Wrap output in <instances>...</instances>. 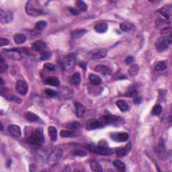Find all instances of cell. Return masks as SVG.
Returning <instances> with one entry per match:
<instances>
[{
    "mask_svg": "<svg viewBox=\"0 0 172 172\" xmlns=\"http://www.w3.org/2000/svg\"><path fill=\"white\" fill-rule=\"evenodd\" d=\"M94 70L104 75H110L112 74L111 69L105 65H97L94 68Z\"/></svg>",
    "mask_w": 172,
    "mask_h": 172,
    "instance_id": "obj_13",
    "label": "cell"
},
{
    "mask_svg": "<svg viewBox=\"0 0 172 172\" xmlns=\"http://www.w3.org/2000/svg\"><path fill=\"white\" fill-rule=\"evenodd\" d=\"M16 89L19 94L22 96H24L27 94L28 90V86L26 82L24 80L20 79L17 81L16 84Z\"/></svg>",
    "mask_w": 172,
    "mask_h": 172,
    "instance_id": "obj_8",
    "label": "cell"
},
{
    "mask_svg": "<svg viewBox=\"0 0 172 172\" xmlns=\"http://www.w3.org/2000/svg\"><path fill=\"white\" fill-rule=\"evenodd\" d=\"M104 124L101 121H100L98 120H91L88 122L87 124V128L89 130H95L97 129V128H100L104 127Z\"/></svg>",
    "mask_w": 172,
    "mask_h": 172,
    "instance_id": "obj_12",
    "label": "cell"
},
{
    "mask_svg": "<svg viewBox=\"0 0 172 172\" xmlns=\"http://www.w3.org/2000/svg\"><path fill=\"white\" fill-rule=\"evenodd\" d=\"M138 70H139V67L137 64H134L128 69V73L131 76H136L138 73Z\"/></svg>",
    "mask_w": 172,
    "mask_h": 172,
    "instance_id": "obj_34",
    "label": "cell"
},
{
    "mask_svg": "<svg viewBox=\"0 0 172 172\" xmlns=\"http://www.w3.org/2000/svg\"><path fill=\"white\" fill-rule=\"evenodd\" d=\"M77 6L79 7V9L82 12H86L88 10V6L85 3L84 1H81V0H79L77 1Z\"/></svg>",
    "mask_w": 172,
    "mask_h": 172,
    "instance_id": "obj_39",
    "label": "cell"
},
{
    "mask_svg": "<svg viewBox=\"0 0 172 172\" xmlns=\"http://www.w3.org/2000/svg\"><path fill=\"white\" fill-rule=\"evenodd\" d=\"M13 18H14V16L12 12L7 10H0V20L2 24H8L12 21Z\"/></svg>",
    "mask_w": 172,
    "mask_h": 172,
    "instance_id": "obj_7",
    "label": "cell"
},
{
    "mask_svg": "<svg viewBox=\"0 0 172 172\" xmlns=\"http://www.w3.org/2000/svg\"><path fill=\"white\" fill-rule=\"evenodd\" d=\"M81 128V124L78 122H74L72 123H69L68 125L67 126V128L69 129L70 130H78L79 128Z\"/></svg>",
    "mask_w": 172,
    "mask_h": 172,
    "instance_id": "obj_36",
    "label": "cell"
},
{
    "mask_svg": "<svg viewBox=\"0 0 172 172\" xmlns=\"http://www.w3.org/2000/svg\"><path fill=\"white\" fill-rule=\"evenodd\" d=\"M162 106L160 104H156L155 106L153 107V108L152 110V114L154 116H159V115L161 114V112H162Z\"/></svg>",
    "mask_w": 172,
    "mask_h": 172,
    "instance_id": "obj_35",
    "label": "cell"
},
{
    "mask_svg": "<svg viewBox=\"0 0 172 172\" xmlns=\"http://www.w3.org/2000/svg\"><path fill=\"white\" fill-rule=\"evenodd\" d=\"M51 52H48V51H45V52H43L42 54H41L40 56V60L41 61H45V60H48L51 57Z\"/></svg>",
    "mask_w": 172,
    "mask_h": 172,
    "instance_id": "obj_42",
    "label": "cell"
},
{
    "mask_svg": "<svg viewBox=\"0 0 172 172\" xmlns=\"http://www.w3.org/2000/svg\"><path fill=\"white\" fill-rule=\"evenodd\" d=\"M45 83L49 85V86L58 87L60 85V81L56 77H49V78H47L45 79Z\"/></svg>",
    "mask_w": 172,
    "mask_h": 172,
    "instance_id": "obj_20",
    "label": "cell"
},
{
    "mask_svg": "<svg viewBox=\"0 0 172 172\" xmlns=\"http://www.w3.org/2000/svg\"><path fill=\"white\" fill-rule=\"evenodd\" d=\"M61 137L63 138H69V137H73L75 136V132L72 130H62L61 131Z\"/></svg>",
    "mask_w": 172,
    "mask_h": 172,
    "instance_id": "obj_33",
    "label": "cell"
},
{
    "mask_svg": "<svg viewBox=\"0 0 172 172\" xmlns=\"http://www.w3.org/2000/svg\"><path fill=\"white\" fill-rule=\"evenodd\" d=\"M107 54V51L104 48H100V49H97L91 53V57L94 59H99L104 58L106 56Z\"/></svg>",
    "mask_w": 172,
    "mask_h": 172,
    "instance_id": "obj_15",
    "label": "cell"
},
{
    "mask_svg": "<svg viewBox=\"0 0 172 172\" xmlns=\"http://www.w3.org/2000/svg\"><path fill=\"white\" fill-rule=\"evenodd\" d=\"M2 53L8 58L14 60H20L22 58L21 51L18 48H13L10 49H4L2 51Z\"/></svg>",
    "mask_w": 172,
    "mask_h": 172,
    "instance_id": "obj_6",
    "label": "cell"
},
{
    "mask_svg": "<svg viewBox=\"0 0 172 172\" xmlns=\"http://www.w3.org/2000/svg\"><path fill=\"white\" fill-rule=\"evenodd\" d=\"M158 12L161 14L162 16L165 18L166 19H169V14L168 10H167L165 7H163V8H161L158 10Z\"/></svg>",
    "mask_w": 172,
    "mask_h": 172,
    "instance_id": "obj_43",
    "label": "cell"
},
{
    "mask_svg": "<svg viewBox=\"0 0 172 172\" xmlns=\"http://www.w3.org/2000/svg\"><path fill=\"white\" fill-rule=\"evenodd\" d=\"M166 69H167L166 64L164 62H162V61H160V62H158L156 64L155 67V70L158 71H164V70H165Z\"/></svg>",
    "mask_w": 172,
    "mask_h": 172,
    "instance_id": "obj_37",
    "label": "cell"
},
{
    "mask_svg": "<svg viewBox=\"0 0 172 172\" xmlns=\"http://www.w3.org/2000/svg\"><path fill=\"white\" fill-rule=\"evenodd\" d=\"M48 132L51 141H56L57 139V130L55 127L51 126L48 128Z\"/></svg>",
    "mask_w": 172,
    "mask_h": 172,
    "instance_id": "obj_23",
    "label": "cell"
},
{
    "mask_svg": "<svg viewBox=\"0 0 172 172\" xmlns=\"http://www.w3.org/2000/svg\"><path fill=\"white\" fill-rule=\"evenodd\" d=\"M11 163H12V161H11V160H9L8 161H7V167H10V164H11Z\"/></svg>",
    "mask_w": 172,
    "mask_h": 172,
    "instance_id": "obj_50",
    "label": "cell"
},
{
    "mask_svg": "<svg viewBox=\"0 0 172 172\" xmlns=\"http://www.w3.org/2000/svg\"><path fill=\"white\" fill-rule=\"evenodd\" d=\"M87 30L86 29H78L71 32V36L73 38H79L83 37L84 34L87 33Z\"/></svg>",
    "mask_w": 172,
    "mask_h": 172,
    "instance_id": "obj_27",
    "label": "cell"
},
{
    "mask_svg": "<svg viewBox=\"0 0 172 172\" xmlns=\"http://www.w3.org/2000/svg\"><path fill=\"white\" fill-rule=\"evenodd\" d=\"M63 155V149L59 147H56L51 151L47 157V161L48 165L51 166L55 165L59 160L61 158Z\"/></svg>",
    "mask_w": 172,
    "mask_h": 172,
    "instance_id": "obj_4",
    "label": "cell"
},
{
    "mask_svg": "<svg viewBox=\"0 0 172 172\" xmlns=\"http://www.w3.org/2000/svg\"><path fill=\"white\" fill-rule=\"evenodd\" d=\"M120 118L115 115H104V116L100 118V121L104 124H112L119 122Z\"/></svg>",
    "mask_w": 172,
    "mask_h": 172,
    "instance_id": "obj_9",
    "label": "cell"
},
{
    "mask_svg": "<svg viewBox=\"0 0 172 172\" xmlns=\"http://www.w3.org/2000/svg\"><path fill=\"white\" fill-rule=\"evenodd\" d=\"M113 165H114V168L119 171H124L126 169L125 163L119 160H115L114 162H113Z\"/></svg>",
    "mask_w": 172,
    "mask_h": 172,
    "instance_id": "obj_29",
    "label": "cell"
},
{
    "mask_svg": "<svg viewBox=\"0 0 172 172\" xmlns=\"http://www.w3.org/2000/svg\"><path fill=\"white\" fill-rule=\"evenodd\" d=\"M75 114L76 116L79 118H81L84 116L86 113V108L83 104H81L79 102H76L75 103Z\"/></svg>",
    "mask_w": 172,
    "mask_h": 172,
    "instance_id": "obj_17",
    "label": "cell"
},
{
    "mask_svg": "<svg viewBox=\"0 0 172 172\" xmlns=\"http://www.w3.org/2000/svg\"><path fill=\"white\" fill-rule=\"evenodd\" d=\"M47 25V22L43 21V20H40V21H38L36 23L35 26L38 30H42L46 28Z\"/></svg>",
    "mask_w": 172,
    "mask_h": 172,
    "instance_id": "obj_40",
    "label": "cell"
},
{
    "mask_svg": "<svg viewBox=\"0 0 172 172\" xmlns=\"http://www.w3.org/2000/svg\"><path fill=\"white\" fill-rule=\"evenodd\" d=\"M116 106L120 109V111L126 112L128 110V106L127 102L122 100H119L116 102Z\"/></svg>",
    "mask_w": 172,
    "mask_h": 172,
    "instance_id": "obj_28",
    "label": "cell"
},
{
    "mask_svg": "<svg viewBox=\"0 0 172 172\" xmlns=\"http://www.w3.org/2000/svg\"><path fill=\"white\" fill-rule=\"evenodd\" d=\"M77 55L75 53H71L67 55L62 62V67L64 71L67 72H72L75 67L76 63Z\"/></svg>",
    "mask_w": 172,
    "mask_h": 172,
    "instance_id": "obj_3",
    "label": "cell"
},
{
    "mask_svg": "<svg viewBox=\"0 0 172 172\" xmlns=\"http://www.w3.org/2000/svg\"><path fill=\"white\" fill-rule=\"evenodd\" d=\"M14 42L18 45H20L24 43L26 40V37L23 34H17L14 36Z\"/></svg>",
    "mask_w": 172,
    "mask_h": 172,
    "instance_id": "obj_30",
    "label": "cell"
},
{
    "mask_svg": "<svg viewBox=\"0 0 172 172\" xmlns=\"http://www.w3.org/2000/svg\"><path fill=\"white\" fill-rule=\"evenodd\" d=\"M169 45L168 40L163 37L159 38L155 43L156 48L159 52H163V51L168 49Z\"/></svg>",
    "mask_w": 172,
    "mask_h": 172,
    "instance_id": "obj_10",
    "label": "cell"
},
{
    "mask_svg": "<svg viewBox=\"0 0 172 172\" xmlns=\"http://www.w3.org/2000/svg\"><path fill=\"white\" fill-rule=\"evenodd\" d=\"M137 90L134 86H130V88H128L127 91L126 92L125 96L127 97H135L137 96Z\"/></svg>",
    "mask_w": 172,
    "mask_h": 172,
    "instance_id": "obj_31",
    "label": "cell"
},
{
    "mask_svg": "<svg viewBox=\"0 0 172 172\" xmlns=\"http://www.w3.org/2000/svg\"><path fill=\"white\" fill-rule=\"evenodd\" d=\"M26 12L31 16H38L42 14V10L40 1L37 0H30L26 6Z\"/></svg>",
    "mask_w": 172,
    "mask_h": 172,
    "instance_id": "obj_2",
    "label": "cell"
},
{
    "mask_svg": "<svg viewBox=\"0 0 172 172\" xmlns=\"http://www.w3.org/2000/svg\"><path fill=\"white\" fill-rule=\"evenodd\" d=\"M132 148V144L131 143H128V144L125 146L124 147L116 151V155L119 157H125L127 154L130 152V150H131Z\"/></svg>",
    "mask_w": 172,
    "mask_h": 172,
    "instance_id": "obj_14",
    "label": "cell"
},
{
    "mask_svg": "<svg viewBox=\"0 0 172 172\" xmlns=\"http://www.w3.org/2000/svg\"><path fill=\"white\" fill-rule=\"evenodd\" d=\"M141 101H142V99H141V97L138 96H135L134 99V103L136 104H139L141 103Z\"/></svg>",
    "mask_w": 172,
    "mask_h": 172,
    "instance_id": "obj_48",
    "label": "cell"
},
{
    "mask_svg": "<svg viewBox=\"0 0 172 172\" xmlns=\"http://www.w3.org/2000/svg\"><path fill=\"white\" fill-rule=\"evenodd\" d=\"M161 34L162 36V37L168 40L169 44H171L172 40V29L170 26L164 28L163 29L161 30Z\"/></svg>",
    "mask_w": 172,
    "mask_h": 172,
    "instance_id": "obj_16",
    "label": "cell"
},
{
    "mask_svg": "<svg viewBox=\"0 0 172 172\" xmlns=\"http://www.w3.org/2000/svg\"><path fill=\"white\" fill-rule=\"evenodd\" d=\"M9 44V40L6 39V38H0V46L3 47V46H6Z\"/></svg>",
    "mask_w": 172,
    "mask_h": 172,
    "instance_id": "obj_46",
    "label": "cell"
},
{
    "mask_svg": "<svg viewBox=\"0 0 172 172\" xmlns=\"http://www.w3.org/2000/svg\"><path fill=\"white\" fill-rule=\"evenodd\" d=\"M28 142L34 146H39L43 144L45 142V136L42 128H38L33 130L28 138Z\"/></svg>",
    "mask_w": 172,
    "mask_h": 172,
    "instance_id": "obj_1",
    "label": "cell"
},
{
    "mask_svg": "<svg viewBox=\"0 0 172 172\" xmlns=\"http://www.w3.org/2000/svg\"><path fill=\"white\" fill-rule=\"evenodd\" d=\"M69 12L71 13V14H72L73 15H75V16H78V15H79V14L78 10L75 8H74V7H69Z\"/></svg>",
    "mask_w": 172,
    "mask_h": 172,
    "instance_id": "obj_47",
    "label": "cell"
},
{
    "mask_svg": "<svg viewBox=\"0 0 172 172\" xmlns=\"http://www.w3.org/2000/svg\"><path fill=\"white\" fill-rule=\"evenodd\" d=\"M3 83H4L3 79H2V78H1V85H3Z\"/></svg>",
    "mask_w": 172,
    "mask_h": 172,
    "instance_id": "obj_51",
    "label": "cell"
},
{
    "mask_svg": "<svg viewBox=\"0 0 172 172\" xmlns=\"http://www.w3.org/2000/svg\"><path fill=\"white\" fill-rule=\"evenodd\" d=\"M89 165H90V168L93 171L101 172L103 171L102 166L100 165L98 162H97V161H91V162H90V163H89Z\"/></svg>",
    "mask_w": 172,
    "mask_h": 172,
    "instance_id": "obj_26",
    "label": "cell"
},
{
    "mask_svg": "<svg viewBox=\"0 0 172 172\" xmlns=\"http://www.w3.org/2000/svg\"><path fill=\"white\" fill-rule=\"evenodd\" d=\"M44 67H45V69H47V70L48 71H55L56 69L55 66L51 63H45Z\"/></svg>",
    "mask_w": 172,
    "mask_h": 172,
    "instance_id": "obj_44",
    "label": "cell"
},
{
    "mask_svg": "<svg viewBox=\"0 0 172 172\" xmlns=\"http://www.w3.org/2000/svg\"><path fill=\"white\" fill-rule=\"evenodd\" d=\"M32 47L35 51H38V52H42V51H44L46 49L47 45H46V43L43 42V41L37 40L33 43Z\"/></svg>",
    "mask_w": 172,
    "mask_h": 172,
    "instance_id": "obj_19",
    "label": "cell"
},
{
    "mask_svg": "<svg viewBox=\"0 0 172 172\" xmlns=\"http://www.w3.org/2000/svg\"><path fill=\"white\" fill-rule=\"evenodd\" d=\"M25 116L28 120H29L30 122H38L40 119V118L38 116V115H37L32 112H26Z\"/></svg>",
    "mask_w": 172,
    "mask_h": 172,
    "instance_id": "obj_25",
    "label": "cell"
},
{
    "mask_svg": "<svg viewBox=\"0 0 172 172\" xmlns=\"http://www.w3.org/2000/svg\"><path fill=\"white\" fill-rule=\"evenodd\" d=\"M7 69H8V66H7V63L5 62L4 58L1 56V59H0V72H5L7 70Z\"/></svg>",
    "mask_w": 172,
    "mask_h": 172,
    "instance_id": "obj_38",
    "label": "cell"
},
{
    "mask_svg": "<svg viewBox=\"0 0 172 172\" xmlns=\"http://www.w3.org/2000/svg\"><path fill=\"white\" fill-rule=\"evenodd\" d=\"M133 28H134L133 25L130 24V23L123 22L122 23V24H120V29L124 32L131 31V30L133 29Z\"/></svg>",
    "mask_w": 172,
    "mask_h": 172,
    "instance_id": "obj_32",
    "label": "cell"
},
{
    "mask_svg": "<svg viewBox=\"0 0 172 172\" xmlns=\"http://www.w3.org/2000/svg\"><path fill=\"white\" fill-rule=\"evenodd\" d=\"M110 137L112 140L117 141V142H126V141H128L129 136H128L127 132H122L113 133L110 135Z\"/></svg>",
    "mask_w": 172,
    "mask_h": 172,
    "instance_id": "obj_11",
    "label": "cell"
},
{
    "mask_svg": "<svg viewBox=\"0 0 172 172\" xmlns=\"http://www.w3.org/2000/svg\"><path fill=\"white\" fill-rule=\"evenodd\" d=\"M89 149L91 150V151L94 152L95 153L100 154V155H111L113 153H114V150L108 147L107 143H105V144L102 143V145H99L97 146H94V145H89Z\"/></svg>",
    "mask_w": 172,
    "mask_h": 172,
    "instance_id": "obj_5",
    "label": "cell"
},
{
    "mask_svg": "<svg viewBox=\"0 0 172 172\" xmlns=\"http://www.w3.org/2000/svg\"><path fill=\"white\" fill-rule=\"evenodd\" d=\"M1 130L2 131V130H3L4 129H3V125H2V124H1Z\"/></svg>",
    "mask_w": 172,
    "mask_h": 172,
    "instance_id": "obj_52",
    "label": "cell"
},
{
    "mask_svg": "<svg viewBox=\"0 0 172 172\" xmlns=\"http://www.w3.org/2000/svg\"><path fill=\"white\" fill-rule=\"evenodd\" d=\"M70 82L73 86L78 87L81 83V75L79 73H75L71 76Z\"/></svg>",
    "mask_w": 172,
    "mask_h": 172,
    "instance_id": "obj_21",
    "label": "cell"
},
{
    "mask_svg": "<svg viewBox=\"0 0 172 172\" xmlns=\"http://www.w3.org/2000/svg\"><path fill=\"white\" fill-rule=\"evenodd\" d=\"M45 93L48 96L51 97H55L57 96V92L55 90H53L51 89H46L45 90Z\"/></svg>",
    "mask_w": 172,
    "mask_h": 172,
    "instance_id": "obj_41",
    "label": "cell"
},
{
    "mask_svg": "<svg viewBox=\"0 0 172 172\" xmlns=\"http://www.w3.org/2000/svg\"><path fill=\"white\" fill-rule=\"evenodd\" d=\"M108 24L106 22H100L94 26V29L98 33H105L108 30Z\"/></svg>",
    "mask_w": 172,
    "mask_h": 172,
    "instance_id": "obj_22",
    "label": "cell"
},
{
    "mask_svg": "<svg viewBox=\"0 0 172 172\" xmlns=\"http://www.w3.org/2000/svg\"><path fill=\"white\" fill-rule=\"evenodd\" d=\"M133 60H134V59H133L132 56H128L127 59H126L125 62H126V63L128 64V65H129V64H130L132 62Z\"/></svg>",
    "mask_w": 172,
    "mask_h": 172,
    "instance_id": "obj_49",
    "label": "cell"
},
{
    "mask_svg": "<svg viewBox=\"0 0 172 172\" xmlns=\"http://www.w3.org/2000/svg\"><path fill=\"white\" fill-rule=\"evenodd\" d=\"M73 155L75 156H78V157H86L87 155V153L86 151H82V150H75L73 152Z\"/></svg>",
    "mask_w": 172,
    "mask_h": 172,
    "instance_id": "obj_45",
    "label": "cell"
},
{
    "mask_svg": "<svg viewBox=\"0 0 172 172\" xmlns=\"http://www.w3.org/2000/svg\"><path fill=\"white\" fill-rule=\"evenodd\" d=\"M9 132L15 137H19L21 135V130L17 125H10L7 128Z\"/></svg>",
    "mask_w": 172,
    "mask_h": 172,
    "instance_id": "obj_18",
    "label": "cell"
},
{
    "mask_svg": "<svg viewBox=\"0 0 172 172\" xmlns=\"http://www.w3.org/2000/svg\"><path fill=\"white\" fill-rule=\"evenodd\" d=\"M89 79L90 83L93 86H99L102 83V79L99 76H97L95 74H90L89 76Z\"/></svg>",
    "mask_w": 172,
    "mask_h": 172,
    "instance_id": "obj_24",
    "label": "cell"
}]
</instances>
